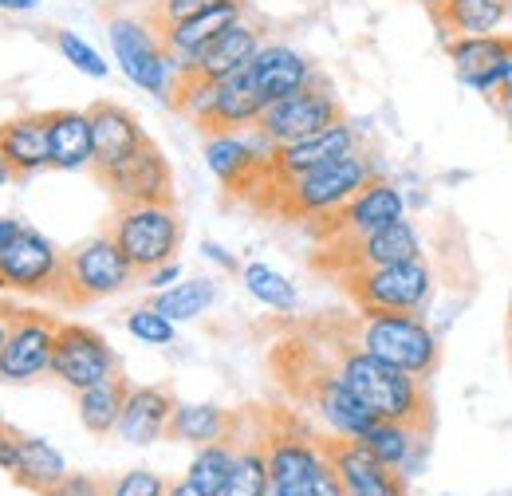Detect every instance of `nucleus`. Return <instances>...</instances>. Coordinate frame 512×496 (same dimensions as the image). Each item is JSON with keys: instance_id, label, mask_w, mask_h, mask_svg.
Returning <instances> with one entry per match:
<instances>
[{"instance_id": "obj_1", "label": "nucleus", "mask_w": 512, "mask_h": 496, "mask_svg": "<svg viewBox=\"0 0 512 496\" xmlns=\"http://www.w3.org/2000/svg\"><path fill=\"white\" fill-rule=\"evenodd\" d=\"M331 367L343 378V386L379 418V422H406V426H430V398L422 378L398 371L371 351H363L351 335L339 339Z\"/></svg>"}, {"instance_id": "obj_2", "label": "nucleus", "mask_w": 512, "mask_h": 496, "mask_svg": "<svg viewBox=\"0 0 512 496\" xmlns=\"http://www.w3.org/2000/svg\"><path fill=\"white\" fill-rule=\"evenodd\" d=\"M347 335L398 371L414 378H430L442 363V339L418 311H359L347 327Z\"/></svg>"}, {"instance_id": "obj_3", "label": "nucleus", "mask_w": 512, "mask_h": 496, "mask_svg": "<svg viewBox=\"0 0 512 496\" xmlns=\"http://www.w3.org/2000/svg\"><path fill=\"white\" fill-rule=\"evenodd\" d=\"M375 178H379L375 174V162L363 150H355V154L335 158V162H327L320 170H308V174H300L292 182L272 186L268 209L280 213L284 221H308V225H316L323 217L339 213L359 189L367 186V182H375Z\"/></svg>"}, {"instance_id": "obj_4", "label": "nucleus", "mask_w": 512, "mask_h": 496, "mask_svg": "<svg viewBox=\"0 0 512 496\" xmlns=\"http://www.w3.org/2000/svg\"><path fill=\"white\" fill-rule=\"evenodd\" d=\"M134 280H138V268L127 260L119 241L111 233H95L83 245L64 252V280H60L56 300L64 308L95 304V300L127 292Z\"/></svg>"}, {"instance_id": "obj_5", "label": "nucleus", "mask_w": 512, "mask_h": 496, "mask_svg": "<svg viewBox=\"0 0 512 496\" xmlns=\"http://www.w3.org/2000/svg\"><path fill=\"white\" fill-rule=\"evenodd\" d=\"M339 284L359 311H418L422 315L438 292V276L426 260L355 268V272H343Z\"/></svg>"}, {"instance_id": "obj_6", "label": "nucleus", "mask_w": 512, "mask_h": 496, "mask_svg": "<svg viewBox=\"0 0 512 496\" xmlns=\"http://www.w3.org/2000/svg\"><path fill=\"white\" fill-rule=\"evenodd\" d=\"M107 36H111L115 63H119V71L127 75L130 83L142 87L146 95L170 103L182 71H178L174 56L166 52L158 24L154 20H138V16H115L107 24Z\"/></svg>"}, {"instance_id": "obj_7", "label": "nucleus", "mask_w": 512, "mask_h": 496, "mask_svg": "<svg viewBox=\"0 0 512 496\" xmlns=\"http://www.w3.org/2000/svg\"><path fill=\"white\" fill-rule=\"evenodd\" d=\"M107 233L119 241L127 260L142 272L178 260L182 248V217L174 201H142V205H115Z\"/></svg>"}, {"instance_id": "obj_8", "label": "nucleus", "mask_w": 512, "mask_h": 496, "mask_svg": "<svg viewBox=\"0 0 512 496\" xmlns=\"http://www.w3.org/2000/svg\"><path fill=\"white\" fill-rule=\"evenodd\" d=\"M406 217V193L394 186L390 178H375L359 189L339 213L323 217L316 225H308L323 245H343V241H363L371 233H379L386 225Z\"/></svg>"}, {"instance_id": "obj_9", "label": "nucleus", "mask_w": 512, "mask_h": 496, "mask_svg": "<svg viewBox=\"0 0 512 496\" xmlns=\"http://www.w3.org/2000/svg\"><path fill=\"white\" fill-rule=\"evenodd\" d=\"M300 402L320 418L327 437H363L379 418L343 386V378L335 374L331 359H312V367L304 371L300 382Z\"/></svg>"}, {"instance_id": "obj_10", "label": "nucleus", "mask_w": 512, "mask_h": 496, "mask_svg": "<svg viewBox=\"0 0 512 496\" xmlns=\"http://www.w3.org/2000/svg\"><path fill=\"white\" fill-rule=\"evenodd\" d=\"M64 280V252L36 229H20V237L0 256V292L8 296H52Z\"/></svg>"}, {"instance_id": "obj_11", "label": "nucleus", "mask_w": 512, "mask_h": 496, "mask_svg": "<svg viewBox=\"0 0 512 496\" xmlns=\"http://www.w3.org/2000/svg\"><path fill=\"white\" fill-rule=\"evenodd\" d=\"M119 371V355L107 343L103 331L87 327V323H60L56 335V355H52V378H60L67 390H87L99 386Z\"/></svg>"}, {"instance_id": "obj_12", "label": "nucleus", "mask_w": 512, "mask_h": 496, "mask_svg": "<svg viewBox=\"0 0 512 496\" xmlns=\"http://www.w3.org/2000/svg\"><path fill=\"white\" fill-rule=\"evenodd\" d=\"M406 260H422V233L410 217L386 225V229L363 237V241L323 245V252L316 256V268L343 276V272H355V268H383V264H406Z\"/></svg>"}, {"instance_id": "obj_13", "label": "nucleus", "mask_w": 512, "mask_h": 496, "mask_svg": "<svg viewBox=\"0 0 512 496\" xmlns=\"http://www.w3.org/2000/svg\"><path fill=\"white\" fill-rule=\"evenodd\" d=\"M335 123H343V107H339L335 91L320 79V83H312V87H304L296 95H284V99L268 103L256 126L276 146H284V142H300V138L323 134L327 126Z\"/></svg>"}, {"instance_id": "obj_14", "label": "nucleus", "mask_w": 512, "mask_h": 496, "mask_svg": "<svg viewBox=\"0 0 512 496\" xmlns=\"http://www.w3.org/2000/svg\"><path fill=\"white\" fill-rule=\"evenodd\" d=\"M56 335L60 319L44 311H20L4 351H0V382L8 386H28L52 374V355H56Z\"/></svg>"}, {"instance_id": "obj_15", "label": "nucleus", "mask_w": 512, "mask_h": 496, "mask_svg": "<svg viewBox=\"0 0 512 496\" xmlns=\"http://www.w3.org/2000/svg\"><path fill=\"white\" fill-rule=\"evenodd\" d=\"M107 193L115 197V205H142V201H174V170L166 162V154L158 150V142H142L127 162L111 174L99 178Z\"/></svg>"}, {"instance_id": "obj_16", "label": "nucleus", "mask_w": 512, "mask_h": 496, "mask_svg": "<svg viewBox=\"0 0 512 496\" xmlns=\"http://www.w3.org/2000/svg\"><path fill=\"white\" fill-rule=\"evenodd\" d=\"M327 453L347 496H410V481L386 469L359 437H327Z\"/></svg>"}, {"instance_id": "obj_17", "label": "nucleus", "mask_w": 512, "mask_h": 496, "mask_svg": "<svg viewBox=\"0 0 512 496\" xmlns=\"http://www.w3.org/2000/svg\"><path fill=\"white\" fill-rule=\"evenodd\" d=\"M205 166L237 197H249L256 189H272V170L260 166L245 130H209L205 134Z\"/></svg>"}, {"instance_id": "obj_18", "label": "nucleus", "mask_w": 512, "mask_h": 496, "mask_svg": "<svg viewBox=\"0 0 512 496\" xmlns=\"http://www.w3.org/2000/svg\"><path fill=\"white\" fill-rule=\"evenodd\" d=\"M453 75L461 79V87L477 91V95H497L505 63L512 56V36L505 32H489V36H453L446 40Z\"/></svg>"}, {"instance_id": "obj_19", "label": "nucleus", "mask_w": 512, "mask_h": 496, "mask_svg": "<svg viewBox=\"0 0 512 496\" xmlns=\"http://www.w3.org/2000/svg\"><path fill=\"white\" fill-rule=\"evenodd\" d=\"M87 111H91V130H95V166H91V174L103 178V174L119 170L146 142V130H142L138 115L130 107L111 103V99H99Z\"/></svg>"}, {"instance_id": "obj_20", "label": "nucleus", "mask_w": 512, "mask_h": 496, "mask_svg": "<svg viewBox=\"0 0 512 496\" xmlns=\"http://www.w3.org/2000/svg\"><path fill=\"white\" fill-rule=\"evenodd\" d=\"M355 150H359V130L347 123V119L327 126L323 134L300 138V142H284L276 150V162H272V186L292 182V178H300L308 170H320V166L335 162V158H347Z\"/></svg>"}, {"instance_id": "obj_21", "label": "nucleus", "mask_w": 512, "mask_h": 496, "mask_svg": "<svg viewBox=\"0 0 512 496\" xmlns=\"http://www.w3.org/2000/svg\"><path fill=\"white\" fill-rule=\"evenodd\" d=\"M245 71H249L253 87L260 91L264 107L276 103V99H284V95H296V91L320 83V71L312 67V60L304 52H296L292 44H264Z\"/></svg>"}, {"instance_id": "obj_22", "label": "nucleus", "mask_w": 512, "mask_h": 496, "mask_svg": "<svg viewBox=\"0 0 512 496\" xmlns=\"http://www.w3.org/2000/svg\"><path fill=\"white\" fill-rule=\"evenodd\" d=\"M0 154L16 182L52 170V138H48V111L12 115L0 123Z\"/></svg>"}, {"instance_id": "obj_23", "label": "nucleus", "mask_w": 512, "mask_h": 496, "mask_svg": "<svg viewBox=\"0 0 512 496\" xmlns=\"http://www.w3.org/2000/svg\"><path fill=\"white\" fill-rule=\"evenodd\" d=\"M260 48H264L260 28L249 24V20H237V24H229L221 36H213V40L186 63L182 75H201V79H217V83H221V79L245 71Z\"/></svg>"}, {"instance_id": "obj_24", "label": "nucleus", "mask_w": 512, "mask_h": 496, "mask_svg": "<svg viewBox=\"0 0 512 496\" xmlns=\"http://www.w3.org/2000/svg\"><path fill=\"white\" fill-rule=\"evenodd\" d=\"M178 410V398L166 390V386H130L127 406H123V418H119V430L127 445H154L162 437H170V418Z\"/></svg>"}, {"instance_id": "obj_25", "label": "nucleus", "mask_w": 512, "mask_h": 496, "mask_svg": "<svg viewBox=\"0 0 512 496\" xmlns=\"http://www.w3.org/2000/svg\"><path fill=\"white\" fill-rule=\"evenodd\" d=\"M359 441L383 461L386 469L402 473L406 481L418 477V469L426 465V453H430L426 426H406V422H375Z\"/></svg>"}, {"instance_id": "obj_26", "label": "nucleus", "mask_w": 512, "mask_h": 496, "mask_svg": "<svg viewBox=\"0 0 512 496\" xmlns=\"http://www.w3.org/2000/svg\"><path fill=\"white\" fill-rule=\"evenodd\" d=\"M237 20H245V0H225V4L209 8V12H201V16H190V20H182V24H166V28H158V32H162L166 52L178 63V71H186V63H190L213 36H221V32H225L229 24H237Z\"/></svg>"}, {"instance_id": "obj_27", "label": "nucleus", "mask_w": 512, "mask_h": 496, "mask_svg": "<svg viewBox=\"0 0 512 496\" xmlns=\"http://www.w3.org/2000/svg\"><path fill=\"white\" fill-rule=\"evenodd\" d=\"M48 138H52V170L79 174V170H91L95 166L91 111H75V107L48 111Z\"/></svg>"}, {"instance_id": "obj_28", "label": "nucleus", "mask_w": 512, "mask_h": 496, "mask_svg": "<svg viewBox=\"0 0 512 496\" xmlns=\"http://www.w3.org/2000/svg\"><path fill=\"white\" fill-rule=\"evenodd\" d=\"M237 430H241V418L213 402H178V410L170 418V441H186L193 449L209 445V441L237 437Z\"/></svg>"}, {"instance_id": "obj_29", "label": "nucleus", "mask_w": 512, "mask_h": 496, "mask_svg": "<svg viewBox=\"0 0 512 496\" xmlns=\"http://www.w3.org/2000/svg\"><path fill=\"white\" fill-rule=\"evenodd\" d=\"M130 382L123 374L99 382V386H87L75 394V414H79V426L91 437H111L119 430V418H123V406H127Z\"/></svg>"}, {"instance_id": "obj_30", "label": "nucleus", "mask_w": 512, "mask_h": 496, "mask_svg": "<svg viewBox=\"0 0 512 496\" xmlns=\"http://www.w3.org/2000/svg\"><path fill=\"white\" fill-rule=\"evenodd\" d=\"M512 16V0H449L446 8L434 16L442 28V40L453 36H489L501 32V24Z\"/></svg>"}, {"instance_id": "obj_31", "label": "nucleus", "mask_w": 512, "mask_h": 496, "mask_svg": "<svg viewBox=\"0 0 512 496\" xmlns=\"http://www.w3.org/2000/svg\"><path fill=\"white\" fill-rule=\"evenodd\" d=\"M260 115H264V99L253 87L249 71H237V75L217 83V111H213L209 130H249V126L260 123Z\"/></svg>"}, {"instance_id": "obj_32", "label": "nucleus", "mask_w": 512, "mask_h": 496, "mask_svg": "<svg viewBox=\"0 0 512 496\" xmlns=\"http://www.w3.org/2000/svg\"><path fill=\"white\" fill-rule=\"evenodd\" d=\"M64 477H67L64 453H60L52 441H44V437L24 434V441H20V465H16L12 481H16L20 489H28V493L44 496L52 485H60Z\"/></svg>"}, {"instance_id": "obj_33", "label": "nucleus", "mask_w": 512, "mask_h": 496, "mask_svg": "<svg viewBox=\"0 0 512 496\" xmlns=\"http://www.w3.org/2000/svg\"><path fill=\"white\" fill-rule=\"evenodd\" d=\"M233 461H237V437H225V441H209V445H197L190 469H186V481H190L197 493L221 496V493H225V485H229Z\"/></svg>"}, {"instance_id": "obj_34", "label": "nucleus", "mask_w": 512, "mask_h": 496, "mask_svg": "<svg viewBox=\"0 0 512 496\" xmlns=\"http://www.w3.org/2000/svg\"><path fill=\"white\" fill-rule=\"evenodd\" d=\"M150 304L162 311L166 319H174V323H190V319H201L205 311L217 304V280H209V276L178 280L174 288L154 292Z\"/></svg>"}, {"instance_id": "obj_35", "label": "nucleus", "mask_w": 512, "mask_h": 496, "mask_svg": "<svg viewBox=\"0 0 512 496\" xmlns=\"http://www.w3.org/2000/svg\"><path fill=\"white\" fill-rule=\"evenodd\" d=\"M272 485V473H268V453H264V437L253 434L245 441H237V461H233V473H229V485L221 496H264Z\"/></svg>"}, {"instance_id": "obj_36", "label": "nucleus", "mask_w": 512, "mask_h": 496, "mask_svg": "<svg viewBox=\"0 0 512 496\" xmlns=\"http://www.w3.org/2000/svg\"><path fill=\"white\" fill-rule=\"evenodd\" d=\"M241 284H245V292L253 296L256 304H264L268 311H296V304H300L296 284L280 268H272L264 260H253V264L241 268Z\"/></svg>"}, {"instance_id": "obj_37", "label": "nucleus", "mask_w": 512, "mask_h": 496, "mask_svg": "<svg viewBox=\"0 0 512 496\" xmlns=\"http://www.w3.org/2000/svg\"><path fill=\"white\" fill-rule=\"evenodd\" d=\"M193 126L209 130L213 126V111H217V79H201V75H182L170 99Z\"/></svg>"}, {"instance_id": "obj_38", "label": "nucleus", "mask_w": 512, "mask_h": 496, "mask_svg": "<svg viewBox=\"0 0 512 496\" xmlns=\"http://www.w3.org/2000/svg\"><path fill=\"white\" fill-rule=\"evenodd\" d=\"M52 40H56V52H60L79 75H87V79H107V75H111V63L103 60V52H99L95 44H87L79 32L60 28Z\"/></svg>"}, {"instance_id": "obj_39", "label": "nucleus", "mask_w": 512, "mask_h": 496, "mask_svg": "<svg viewBox=\"0 0 512 496\" xmlns=\"http://www.w3.org/2000/svg\"><path fill=\"white\" fill-rule=\"evenodd\" d=\"M127 331L138 343H146V347H170L174 335H178V323L166 319L154 304H146V308L127 311Z\"/></svg>"}, {"instance_id": "obj_40", "label": "nucleus", "mask_w": 512, "mask_h": 496, "mask_svg": "<svg viewBox=\"0 0 512 496\" xmlns=\"http://www.w3.org/2000/svg\"><path fill=\"white\" fill-rule=\"evenodd\" d=\"M170 481L154 469H127L107 481V496H166Z\"/></svg>"}, {"instance_id": "obj_41", "label": "nucleus", "mask_w": 512, "mask_h": 496, "mask_svg": "<svg viewBox=\"0 0 512 496\" xmlns=\"http://www.w3.org/2000/svg\"><path fill=\"white\" fill-rule=\"evenodd\" d=\"M217 4H225V0H154V16L150 20L158 28H166V24H182L190 16H201V12L217 8Z\"/></svg>"}, {"instance_id": "obj_42", "label": "nucleus", "mask_w": 512, "mask_h": 496, "mask_svg": "<svg viewBox=\"0 0 512 496\" xmlns=\"http://www.w3.org/2000/svg\"><path fill=\"white\" fill-rule=\"evenodd\" d=\"M44 496H107V481L95 473H67L60 485H52Z\"/></svg>"}, {"instance_id": "obj_43", "label": "nucleus", "mask_w": 512, "mask_h": 496, "mask_svg": "<svg viewBox=\"0 0 512 496\" xmlns=\"http://www.w3.org/2000/svg\"><path fill=\"white\" fill-rule=\"evenodd\" d=\"M20 441H24V434L0 418V469H4L8 477H12L16 465H20Z\"/></svg>"}, {"instance_id": "obj_44", "label": "nucleus", "mask_w": 512, "mask_h": 496, "mask_svg": "<svg viewBox=\"0 0 512 496\" xmlns=\"http://www.w3.org/2000/svg\"><path fill=\"white\" fill-rule=\"evenodd\" d=\"M138 280H142L150 292H166V288H174V284L182 280V260H166V264H158V268L142 272Z\"/></svg>"}, {"instance_id": "obj_45", "label": "nucleus", "mask_w": 512, "mask_h": 496, "mask_svg": "<svg viewBox=\"0 0 512 496\" xmlns=\"http://www.w3.org/2000/svg\"><path fill=\"white\" fill-rule=\"evenodd\" d=\"M201 256L213 260V264L225 268V272H241V260H237L225 245H217V241H205V245H201Z\"/></svg>"}, {"instance_id": "obj_46", "label": "nucleus", "mask_w": 512, "mask_h": 496, "mask_svg": "<svg viewBox=\"0 0 512 496\" xmlns=\"http://www.w3.org/2000/svg\"><path fill=\"white\" fill-rule=\"evenodd\" d=\"M20 311L24 308H16L8 292H0V351H4V343H8V335H12V327H16V319H20Z\"/></svg>"}, {"instance_id": "obj_47", "label": "nucleus", "mask_w": 512, "mask_h": 496, "mask_svg": "<svg viewBox=\"0 0 512 496\" xmlns=\"http://www.w3.org/2000/svg\"><path fill=\"white\" fill-rule=\"evenodd\" d=\"M20 229H24V225H20L16 217H0V256H4V252H8V245L20 237Z\"/></svg>"}, {"instance_id": "obj_48", "label": "nucleus", "mask_w": 512, "mask_h": 496, "mask_svg": "<svg viewBox=\"0 0 512 496\" xmlns=\"http://www.w3.org/2000/svg\"><path fill=\"white\" fill-rule=\"evenodd\" d=\"M493 103H512V56H509V63H505V75H501V87H497Z\"/></svg>"}, {"instance_id": "obj_49", "label": "nucleus", "mask_w": 512, "mask_h": 496, "mask_svg": "<svg viewBox=\"0 0 512 496\" xmlns=\"http://www.w3.org/2000/svg\"><path fill=\"white\" fill-rule=\"evenodd\" d=\"M36 8H40V0H0V12H16V16L36 12Z\"/></svg>"}, {"instance_id": "obj_50", "label": "nucleus", "mask_w": 512, "mask_h": 496, "mask_svg": "<svg viewBox=\"0 0 512 496\" xmlns=\"http://www.w3.org/2000/svg\"><path fill=\"white\" fill-rule=\"evenodd\" d=\"M166 496H205V493H197L190 481L182 477V481H170V489H166Z\"/></svg>"}, {"instance_id": "obj_51", "label": "nucleus", "mask_w": 512, "mask_h": 496, "mask_svg": "<svg viewBox=\"0 0 512 496\" xmlns=\"http://www.w3.org/2000/svg\"><path fill=\"white\" fill-rule=\"evenodd\" d=\"M418 4H422V8H426V12H430V16H438V12H442V8H446L449 0H418Z\"/></svg>"}, {"instance_id": "obj_52", "label": "nucleus", "mask_w": 512, "mask_h": 496, "mask_svg": "<svg viewBox=\"0 0 512 496\" xmlns=\"http://www.w3.org/2000/svg\"><path fill=\"white\" fill-rule=\"evenodd\" d=\"M8 182H16V178H12V170H8V162H4V154H0V189L8 186Z\"/></svg>"}, {"instance_id": "obj_53", "label": "nucleus", "mask_w": 512, "mask_h": 496, "mask_svg": "<svg viewBox=\"0 0 512 496\" xmlns=\"http://www.w3.org/2000/svg\"><path fill=\"white\" fill-rule=\"evenodd\" d=\"M497 111H501V119L509 126V138H512V103H497Z\"/></svg>"}, {"instance_id": "obj_54", "label": "nucleus", "mask_w": 512, "mask_h": 496, "mask_svg": "<svg viewBox=\"0 0 512 496\" xmlns=\"http://www.w3.org/2000/svg\"><path fill=\"white\" fill-rule=\"evenodd\" d=\"M509 323H512V284H509Z\"/></svg>"}, {"instance_id": "obj_55", "label": "nucleus", "mask_w": 512, "mask_h": 496, "mask_svg": "<svg viewBox=\"0 0 512 496\" xmlns=\"http://www.w3.org/2000/svg\"><path fill=\"white\" fill-rule=\"evenodd\" d=\"M264 496H280V493H276V489H272V485H268V493H264Z\"/></svg>"}, {"instance_id": "obj_56", "label": "nucleus", "mask_w": 512, "mask_h": 496, "mask_svg": "<svg viewBox=\"0 0 512 496\" xmlns=\"http://www.w3.org/2000/svg\"><path fill=\"white\" fill-rule=\"evenodd\" d=\"M509 343H512V323H509Z\"/></svg>"}]
</instances>
